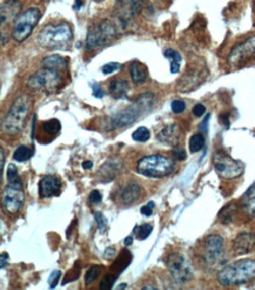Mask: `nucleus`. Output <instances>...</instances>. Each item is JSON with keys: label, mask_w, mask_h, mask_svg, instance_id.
I'll return each instance as SVG.
<instances>
[{"label": "nucleus", "mask_w": 255, "mask_h": 290, "mask_svg": "<svg viewBox=\"0 0 255 290\" xmlns=\"http://www.w3.org/2000/svg\"><path fill=\"white\" fill-rule=\"evenodd\" d=\"M32 100L26 94H21L13 101L2 123V130L9 135H16L24 129L31 112Z\"/></svg>", "instance_id": "1"}, {"label": "nucleus", "mask_w": 255, "mask_h": 290, "mask_svg": "<svg viewBox=\"0 0 255 290\" xmlns=\"http://www.w3.org/2000/svg\"><path fill=\"white\" fill-rule=\"evenodd\" d=\"M72 27L67 23L47 25L39 32L37 41L45 49H66L72 42Z\"/></svg>", "instance_id": "2"}, {"label": "nucleus", "mask_w": 255, "mask_h": 290, "mask_svg": "<svg viewBox=\"0 0 255 290\" xmlns=\"http://www.w3.org/2000/svg\"><path fill=\"white\" fill-rule=\"evenodd\" d=\"M218 282L225 287L245 284L255 278V261L243 259L222 268L218 273Z\"/></svg>", "instance_id": "3"}, {"label": "nucleus", "mask_w": 255, "mask_h": 290, "mask_svg": "<svg viewBox=\"0 0 255 290\" xmlns=\"http://www.w3.org/2000/svg\"><path fill=\"white\" fill-rule=\"evenodd\" d=\"M154 95L152 93H144L137 99L136 102L115 114L111 120L113 128L118 129L122 127L133 125L141 115L146 114L152 109L154 105Z\"/></svg>", "instance_id": "4"}, {"label": "nucleus", "mask_w": 255, "mask_h": 290, "mask_svg": "<svg viewBox=\"0 0 255 290\" xmlns=\"http://www.w3.org/2000/svg\"><path fill=\"white\" fill-rule=\"evenodd\" d=\"M175 169V162L161 154H152L141 158L137 164V172L147 178H164Z\"/></svg>", "instance_id": "5"}, {"label": "nucleus", "mask_w": 255, "mask_h": 290, "mask_svg": "<svg viewBox=\"0 0 255 290\" xmlns=\"http://www.w3.org/2000/svg\"><path fill=\"white\" fill-rule=\"evenodd\" d=\"M118 35V27L109 20H101L99 23L92 25L88 28L86 37V49H94L104 47L113 42Z\"/></svg>", "instance_id": "6"}, {"label": "nucleus", "mask_w": 255, "mask_h": 290, "mask_svg": "<svg viewBox=\"0 0 255 290\" xmlns=\"http://www.w3.org/2000/svg\"><path fill=\"white\" fill-rule=\"evenodd\" d=\"M62 84V72L56 69L41 67L38 72L28 78L27 86L33 91H40L45 93H54Z\"/></svg>", "instance_id": "7"}, {"label": "nucleus", "mask_w": 255, "mask_h": 290, "mask_svg": "<svg viewBox=\"0 0 255 290\" xmlns=\"http://www.w3.org/2000/svg\"><path fill=\"white\" fill-rule=\"evenodd\" d=\"M41 18L40 10L37 7H30L20 14L14 21L12 28V38L17 42H23L30 37L33 28L37 26Z\"/></svg>", "instance_id": "8"}, {"label": "nucleus", "mask_w": 255, "mask_h": 290, "mask_svg": "<svg viewBox=\"0 0 255 290\" xmlns=\"http://www.w3.org/2000/svg\"><path fill=\"white\" fill-rule=\"evenodd\" d=\"M25 203V192L23 181L18 178L4 187L2 193L3 209L11 215H16Z\"/></svg>", "instance_id": "9"}, {"label": "nucleus", "mask_w": 255, "mask_h": 290, "mask_svg": "<svg viewBox=\"0 0 255 290\" xmlns=\"http://www.w3.org/2000/svg\"><path fill=\"white\" fill-rule=\"evenodd\" d=\"M213 165L218 174L227 180L239 178L243 173V165L241 162L234 160L224 151H218L214 154Z\"/></svg>", "instance_id": "10"}, {"label": "nucleus", "mask_w": 255, "mask_h": 290, "mask_svg": "<svg viewBox=\"0 0 255 290\" xmlns=\"http://www.w3.org/2000/svg\"><path fill=\"white\" fill-rule=\"evenodd\" d=\"M166 267L171 277L176 283H187L193 278L192 267L185 256L174 253L168 255L166 260Z\"/></svg>", "instance_id": "11"}, {"label": "nucleus", "mask_w": 255, "mask_h": 290, "mask_svg": "<svg viewBox=\"0 0 255 290\" xmlns=\"http://www.w3.org/2000/svg\"><path fill=\"white\" fill-rule=\"evenodd\" d=\"M203 256L210 267H218L224 263L225 246L224 238L218 234H211L205 239Z\"/></svg>", "instance_id": "12"}, {"label": "nucleus", "mask_w": 255, "mask_h": 290, "mask_svg": "<svg viewBox=\"0 0 255 290\" xmlns=\"http://www.w3.org/2000/svg\"><path fill=\"white\" fill-rule=\"evenodd\" d=\"M255 60V37L249 38L242 44H239L229 52L228 65L234 68L248 66Z\"/></svg>", "instance_id": "13"}, {"label": "nucleus", "mask_w": 255, "mask_h": 290, "mask_svg": "<svg viewBox=\"0 0 255 290\" xmlns=\"http://www.w3.org/2000/svg\"><path fill=\"white\" fill-rule=\"evenodd\" d=\"M144 0H116L114 5V16L118 24L126 28L129 21L140 12Z\"/></svg>", "instance_id": "14"}, {"label": "nucleus", "mask_w": 255, "mask_h": 290, "mask_svg": "<svg viewBox=\"0 0 255 290\" xmlns=\"http://www.w3.org/2000/svg\"><path fill=\"white\" fill-rule=\"evenodd\" d=\"M207 78L206 67L194 66L183 74L178 84V90L181 92H190L197 88Z\"/></svg>", "instance_id": "15"}, {"label": "nucleus", "mask_w": 255, "mask_h": 290, "mask_svg": "<svg viewBox=\"0 0 255 290\" xmlns=\"http://www.w3.org/2000/svg\"><path fill=\"white\" fill-rule=\"evenodd\" d=\"M61 181L54 175H46L39 182V194H40L42 199L58 196L61 192Z\"/></svg>", "instance_id": "16"}, {"label": "nucleus", "mask_w": 255, "mask_h": 290, "mask_svg": "<svg viewBox=\"0 0 255 290\" xmlns=\"http://www.w3.org/2000/svg\"><path fill=\"white\" fill-rule=\"evenodd\" d=\"M21 14V4L19 0H6L2 4L0 7V21H2V28L5 24H10L11 21H16L17 18Z\"/></svg>", "instance_id": "17"}, {"label": "nucleus", "mask_w": 255, "mask_h": 290, "mask_svg": "<svg viewBox=\"0 0 255 290\" xmlns=\"http://www.w3.org/2000/svg\"><path fill=\"white\" fill-rule=\"evenodd\" d=\"M255 246V236L252 233H240L233 241V250L235 255L248 254Z\"/></svg>", "instance_id": "18"}, {"label": "nucleus", "mask_w": 255, "mask_h": 290, "mask_svg": "<svg viewBox=\"0 0 255 290\" xmlns=\"http://www.w3.org/2000/svg\"><path fill=\"white\" fill-rule=\"evenodd\" d=\"M121 161L112 159V160L106 161L105 164L101 166L97 175L101 182H108L114 180L116 176H118L119 173L121 172Z\"/></svg>", "instance_id": "19"}, {"label": "nucleus", "mask_w": 255, "mask_h": 290, "mask_svg": "<svg viewBox=\"0 0 255 290\" xmlns=\"http://www.w3.org/2000/svg\"><path fill=\"white\" fill-rule=\"evenodd\" d=\"M180 136H181V132H180L179 126L169 125L165 127V128L158 134V140L160 141L161 143L167 144V146L176 147L179 144Z\"/></svg>", "instance_id": "20"}, {"label": "nucleus", "mask_w": 255, "mask_h": 290, "mask_svg": "<svg viewBox=\"0 0 255 290\" xmlns=\"http://www.w3.org/2000/svg\"><path fill=\"white\" fill-rule=\"evenodd\" d=\"M141 188L137 182H130L120 190L119 200L123 206H130L140 197Z\"/></svg>", "instance_id": "21"}, {"label": "nucleus", "mask_w": 255, "mask_h": 290, "mask_svg": "<svg viewBox=\"0 0 255 290\" xmlns=\"http://www.w3.org/2000/svg\"><path fill=\"white\" fill-rule=\"evenodd\" d=\"M243 211L250 218H255V182L247 189L241 199Z\"/></svg>", "instance_id": "22"}, {"label": "nucleus", "mask_w": 255, "mask_h": 290, "mask_svg": "<svg viewBox=\"0 0 255 290\" xmlns=\"http://www.w3.org/2000/svg\"><path fill=\"white\" fill-rule=\"evenodd\" d=\"M129 90H130L129 83L122 79L113 80L112 83L109 84L108 87L109 94L115 99H125L127 97V93H129Z\"/></svg>", "instance_id": "23"}, {"label": "nucleus", "mask_w": 255, "mask_h": 290, "mask_svg": "<svg viewBox=\"0 0 255 290\" xmlns=\"http://www.w3.org/2000/svg\"><path fill=\"white\" fill-rule=\"evenodd\" d=\"M130 76L134 84H143L147 79V69L143 63L133 61L130 66Z\"/></svg>", "instance_id": "24"}, {"label": "nucleus", "mask_w": 255, "mask_h": 290, "mask_svg": "<svg viewBox=\"0 0 255 290\" xmlns=\"http://www.w3.org/2000/svg\"><path fill=\"white\" fill-rule=\"evenodd\" d=\"M41 65L42 67H47V68H52V69L60 70V72H63V70L67 68V60L58 54H53V55L46 56V58L42 60Z\"/></svg>", "instance_id": "25"}, {"label": "nucleus", "mask_w": 255, "mask_h": 290, "mask_svg": "<svg viewBox=\"0 0 255 290\" xmlns=\"http://www.w3.org/2000/svg\"><path fill=\"white\" fill-rule=\"evenodd\" d=\"M131 261H132V255H131V253L127 249H123L121 250V253H120L118 259H116L114 261V263L112 264L111 269L112 271H115V275H118L119 276V275L130 266Z\"/></svg>", "instance_id": "26"}, {"label": "nucleus", "mask_w": 255, "mask_h": 290, "mask_svg": "<svg viewBox=\"0 0 255 290\" xmlns=\"http://www.w3.org/2000/svg\"><path fill=\"white\" fill-rule=\"evenodd\" d=\"M60 130H61V123L56 119L48 120V121H45L41 125V132L44 133L46 136H48L49 139L58 135Z\"/></svg>", "instance_id": "27"}, {"label": "nucleus", "mask_w": 255, "mask_h": 290, "mask_svg": "<svg viewBox=\"0 0 255 290\" xmlns=\"http://www.w3.org/2000/svg\"><path fill=\"white\" fill-rule=\"evenodd\" d=\"M164 54H165V58L171 61V73L172 74L179 73L180 66H181V60H182L180 53L173 48H167Z\"/></svg>", "instance_id": "28"}, {"label": "nucleus", "mask_w": 255, "mask_h": 290, "mask_svg": "<svg viewBox=\"0 0 255 290\" xmlns=\"http://www.w3.org/2000/svg\"><path fill=\"white\" fill-rule=\"evenodd\" d=\"M32 155H33V150H31V148H28L27 146L21 144V146H19L16 151H14L13 159L18 162H24V161H27L28 159H31Z\"/></svg>", "instance_id": "29"}, {"label": "nucleus", "mask_w": 255, "mask_h": 290, "mask_svg": "<svg viewBox=\"0 0 255 290\" xmlns=\"http://www.w3.org/2000/svg\"><path fill=\"white\" fill-rule=\"evenodd\" d=\"M102 268L101 266H92L91 268H88V270L85 274V284L90 285L93 283L95 280H98V277L100 276L102 273Z\"/></svg>", "instance_id": "30"}, {"label": "nucleus", "mask_w": 255, "mask_h": 290, "mask_svg": "<svg viewBox=\"0 0 255 290\" xmlns=\"http://www.w3.org/2000/svg\"><path fill=\"white\" fill-rule=\"evenodd\" d=\"M205 146V137L201 134H194V135L190 137L189 140V151L192 153H197V152H200Z\"/></svg>", "instance_id": "31"}, {"label": "nucleus", "mask_w": 255, "mask_h": 290, "mask_svg": "<svg viewBox=\"0 0 255 290\" xmlns=\"http://www.w3.org/2000/svg\"><path fill=\"white\" fill-rule=\"evenodd\" d=\"M152 231H153V226H152L151 224H144V225L137 226V227L133 229L134 234H136L138 240L147 239L148 236L151 235Z\"/></svg>", "instance_id": "32"}, {"label": "nucleus", "mask_w": 255, "mask_h": 290, "mask_svg": "<svg viewBox=\"0 0 255 290\" xmlns=\"http://www.w3.org/2000/svg\"><path fill=\"white\" fill-rule=\"evenodd\" d=\"M80 270H81L80 262L79 261H77V262L74 263V266L72 267V269H70L66 273L65 277H63V280H62V284H67V283H70V282L78 280L80 276Z\"/></svg>", "instance_id": "33"}, {"label": "nucleus", "mask_w": 255, "mask_h": 290, "mask_svg": "<svg viewBox=\"0 0 255 290\" xmlns=\"http://www.w3.org/2000/svg\"><path fill=\"white\" fill-rule=\"evenodd\" d=\"M151 133L146 127H139L137 130H134L132 134V139L138 142H146L150 139Z\"/></svg>", "instance_id": "34"}, {"label": "nucleus", "mask_w": 255, "mask_h": 290, "mask_svg": "<svg viewBox=\"0 0 255 290\" xmlns=\"http://www.w3.org/2000/svg\"><path fill=\"white\" fill-rule=\"evenodd\" d=\"M118 277H119L118 275H115V274H112V273L107 274L104 278H102V281L100 283V289L101 290L112 289L113 285H114V283H115V281L118 280Z\"/></svg>", "instance_id": "35"}, {"label": "nucleus", "mask_w": 255, "mask_h": 290, "mask_svg": "<svg viewBox=\"0 0 255 290\" xmlns=\"http://www.w3.org/2000/svg\"><path fill=\"white\" fill-rule=\"evenodd\" d=\"M122 68V65H120L118 62H109V63H106V65L102 66L101 68V72L106 74V76H108V74H112L116 72V70L121 69Z\"/></svg>", "instance_id": "36"}, {"label": "nucleus", "mask_w": 255, "mask_h": 290, "mask_svg": "<svg viewBox=\"0 0 255 290\" xmlns=\"http://www.w3.org/2000/svg\"><path fill=\"white\" fill-rule=\"evenodd\" d=\"M6 178L7 181H14V180L18 179V168L14 164H10L7 166V171H6Z\"/></svg>", "instance_id": "37"}, {"label": "nucleus", "mask_w": 255, "mask_h": 290, "mask_svg": "<svg viewBox=\"0 0 255 290\" xmlns=\"http://www.w3.org/2000/svg\"><path fill=\"white\" fill-rule=\"evenodd\" d=\"M60 278H61V271H60V270L52 271L51 275H49V277H48L49 288L54 289L56 285H58V282H59Z\"/></svg>", "instance_id": "38"}, {"label": "nucleus", "mask_w": 255, "mask_h": 290, "mask_svg": "<svg viewBox=\"0 0 255 290\" xmlns=\"http://www.w3.org/2000/svg\"><path fill=\"white\" fill-rule=\"evenodd\" d=\"M94 219H95V222H97L98 225V228L100 232H104L106 228H107V220H106V218L102 215L101 213H94Z\"/></svg>", "instance_id": "39"}, {"label": "nucleus", "mask_w": 255, "mask_h": 290, "mask_svg": "<svg viewBox=\"0 0 255 290\" xmlns=\"http://www.w3.org/2000/svg\"><path fill=\"white\" fill-rule=\"evenodd\" d=\"M186 109V104L182 100H174L172 102V111L175 114H181Z\"/></svg>", "instance_id": "40"}, {"label": "nucleus", "mask_w": 255, "mask_h": 290, "mask_svg": "<svg viewBox=\"0 0 255 290\" xmlns=\"http://www.w3.org/2000/svg\"><path fill=\"white\" fill-rule=\"evenodd\" d=\"M173 157H174L175 160H178V161H183L186 159L187 157V154H186V151L183 150V148L181 147H178L176 146L174 150H173Z\"/></svg>", "instance_id": "41"}, {"label": "nucleus", "mask_w": 255, "mask_h": 290, "mask_svg": "<svg viewBox=\"0 0 255 290\" xmlns=\"http://www.w3.org/2000/svg\"><path fill=\"white\" fill-rule=\"evenodd\" d=\"M88 200H90L91 203L98 204L102 201V194L99 192V190H92L90 193V196H88Z\"/></svg>", "instance_id": "42"}, {"label": "nucleus", "mask_w": 255, "mask_h": 290, "mask_svg": "<svg viewBox=\"0 0 255 290\" xmlns=\"http://www.w3.org/2000/svg\"><path fill=\"white\" fill-rule=\"evenodd\" d=\"M154 211V202H148L147 204H145L144 207H141L140 209V213L145 215V216H151L152 214H153Z\"/></svg>", "instance_id": "43"}, {"label": "nucleus", "mask_w": 255, "mask_h": 290, "mask_svg": "<svg viewBox=\"0 0 255 290\" xmlns=\"http://www.w3.org/2000/svg\"><path fill=\"white\" fill-rule=\"evenodd\" d=\"M192 113H193L194 116H197V118H200V116H203L205 113H206V107H205L203 104H197L193 107Z\"/></svg>", "instance_id": "44"}, {"label": "nucleus", "mask_w": 255, "mask_h": 290, "mask_svg": "<svg viewBox=\"0 0 255 290\" xmlns=\"http://www.w3.org/2000/svg\"><path fill=\"white\" fill-rule=\"evenodd\" d=\"M92 92H93V95L95 98L100 99L104 97V91H102V88L97 84L92 85Z\"/></svg>", "instance_id": "45"}, {"label": "nucleus", "mask_w": 255, "mask_h": 290, "mask_svg": "<svg viewBox=\"0 0 255 290\" xmlns=\"http://www.w3.org/2000/svg\"><path fill=\"white\" fill-rule=\"evenodd\" d=\"M115 254H116V252H115V249L114 248H107L106 249V252H105V257L106 259H113V257L115 256Z\"/></svg>", "instance_id": "46"}, {"label": "nucleus", "mask_w": 255, "mask_h": 290, "mask_svg": "<svg viewBox=\"0 0 255 290\" xmlns=\"http://www.w3.org/2000/svg\"><path fill=\"white\" fill-rule=\"evenodd\" d=\"M7 260H9V255H7V253H2V255H0V267L4 268L7 264Z\"/></svg>", "instance_id": "47"}, {"label": "nucleus", "mask_w": 255, "mask_h": 290, "mask_svg": "<svg viewBox=\"0 0 255 290\" xmlns=\"http://www.w3.org/2000/svg\"><path fill=\"white\" fill-rule=\"evenodd\" d=\"M93 167V162L92 161H84L83 162V168L84 169H91Z\"/></svg>", "instance_id": "48"}, {"label": "nucleus", "mask_w": 255, "mask_h": 290, "mask_svg": "<svg viewBox=\"0 0 255 290\" xmlns=\"http://www.w3.org/2000/svg\"><path fill=\"white\" fill-rule=\"evenodd\" d=\"M132 242H133L132 236H127V238L125 239V245L126 246H131V245H132Z\"/></svg>", "instance_id": "49"}, {"label": "nucleus", "mask_w": 255, "mask_h": 290, "mask_svg": "<svg viewBox=\"0 0 255 290\" xmlns=\"http://www.w3.org/2000/svg\"><path fill=\"white\" fill-rule=\"evenodd\" d=\"M81 5H83V0H76V5H74V9L76 10L80 9Z\"/></svg>", "instance_id": "50"}, {"label": "nucleus", "mask_w": 255, "mask_h": 290, "mask_svg": "<svg viewBox=\"0 0 255 290\" xmlns=\"http://www.w3.org/2000/svg\"><path fill=\"white\" fill-rule=\"evenodd\" d=\"M0 154H2V171L4 168V162H5V153H4V150L2 148V151H0Z\"/></svg>", "instance_id": "51"}, {"label": "nucleus", "mask_w": 255, "mask_h": 290, "mask_svg": "<svg viewBox=\"0 0 255 290\" xmlns=\"http://www.w3.org/2000/svg\"><path fill=\"white\" fill-rule=\"evenodd\" d=\"M126 288H127V284H120V285H119V287H118V288H116V289H118V290H120V289H126Z\"/></svg>", "instance_id": "52"}]
</instances>
